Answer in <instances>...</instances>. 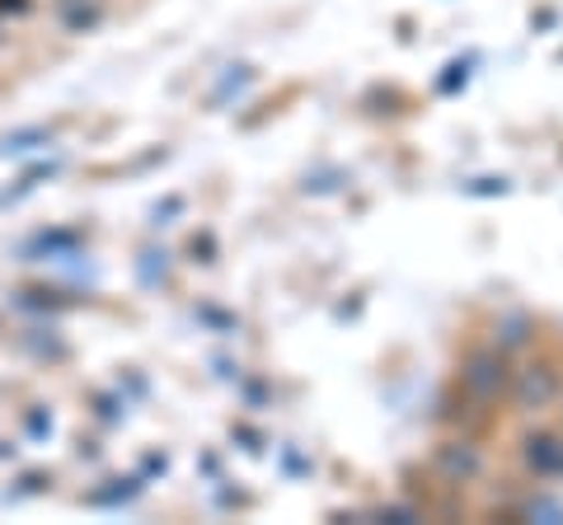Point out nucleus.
<instances>
[{"label": "nucleus", "mask_w": 563, "mask_h": 525, "mask_svg": "<svg viewBox=\"0 0 563 525\" xmlns=\"http://www.w3.org/2000/svg\"><path fill=\"white\" fill-rule=\"evenodd\" d=\"M470 71H474V57L451 62V66H446V76L437 80V90H442V94H455V90H461V85H465V76H470Z\"/></svg>", "instance_id": "6"}, {"label": "nucleus", "mask_w": 563, "mask_h": 525, "mask_svg": "<svg viewBox=\"0 0 563 525\" xmlns=\"http://www.w3.org/2000/svg\"><path fill=\"white\" fill-rule=\"evenodd\" d=\"M559 394H563V380L554 371V361H531V366H521L517 371V404H521V413L550 409V404H559Z\"/></svg>", "instance_id": "2"}, {"label": "nucleus", "mask_w": 563, "mask_h": 525, "mask_svg": "<svg viewBox=\"0 0 563 525\" xmlns=\"http://www.w3.org/2000/svg\"><path fill=\"white\" fill-rule=\"evenodd\" d=\"M470 192H484V198H503L507 183H503V179H479V183H470Z\"/></svg>", "instance_id": "8"}, {"label": "nucleus", "mask_w": 563, "mask_h": 525, "mask_svg": "<svg viewBox=\"0 0 563 525\" xmlns=\"http://www.w3.org/2000/svg\"><path fill=\"white\" fill-rule=\"evenodd\" d=\"M521 516H531V521H563V506L550 502V498H531L521 506Z\"/></svg>", "instance_id": "7"}, {"label": "nucleus", "mask_w": 563, "mask_h": 525, "mask_svg": "<svg viewBox=\"0 0 563 525\" xmlns=\"http://www.w3.org/2000/svg\"><path fill=\"white\" fill-rule=\"evenodd\" d=\"M507 380H512V361H507L503 347H484V353H470L465 371H461L465 394L479 399V404H493V399L507 390Z\"/></svg>", "instance_id": "1"}, {"label": "nucleus", "mask_w": 563, "mask_h": 525, "mask_svg": "<svg viewBox=\"0 0 563 525\" xmlns=\"http://www.w3.org/2000/svg\"><path fill=\"white\" fill-rule=\"evenodd\" d=\"M493 343H498L503 353H512V347H526V343H531V314H521V310L503 314V320L493 324Z\"/></svg>", "instance_id": "5"}, {"label": "nucleus", "mask_w": 563, "mask_h": 525, "mask_svg": "<svg viewBox=\"0 0 563 525\" xmlns=\"http://www.w3.org/2000/svg\"><path fill=\"white\" fill-rule=\"evenodd\" d=\"M432 469H437V479H446L451 488H465L484 474V450L474 442H446V446H437Z\"/></svg>", "instance_id": "3"}, {"label": "nucleus", "mask_w": 563, "mask_h": 525, "mask_svg": "<svg viewBox=\"0 0 563 525\" xmlns=\"http://www.w3.org/2000/svg\"><path fill=\"white\" fill-rule=\"evenodd\" d=\"M521 460L536 479H563V436L554 432H531L521 442Z\"/></svg>", "instance_id": "4"}]
</instances>
